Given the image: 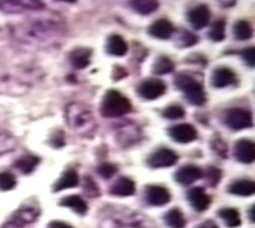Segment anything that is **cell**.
<instances>
[{"label":"cell","instance_id":"cell-1","mask_svg":"<svg viewBox=\"0 0 255 228\" xmlns=\"http://www.w3.org/2000/svg\"><path fill=\"white\" fill-rule=\"evenodd\" d=\"M67 32L63 15L55 12L31 13L18 23L12 24L9 33L18 42L31 47H47L58 42Z\"/></svg>","mask_w":255,"mask_h":228},{"label":"cell","instance_id":"cell-2","mask_svg":"<svg viewBox=\"0 0 255 228\" xmlns=\"http://www.w3.org/2000/svg\"><path fill=\"white\" fill-rule=\"evenodd\" d=\"M65 121L72 131L81 136L92 135L97 127L93 111L83 102H72L65 107Z\"/></svg>","mask_w":255,"mask_h":228},{"label":"cell","instance_id":"cell-3","mask_svg":"<svg viewBox=\"0 0 255 228\" xmlns=\"http://www.w3.org/2000/svg\"><path fill=\"white\" fill-rule=\"evenodd\" d=\"M100 228H157L147 216L129 209H111L100 221Z\"/></svg>","mask_w":255,"mask_h":228},{"label":"cell","instance_id":"cell-4","mask_svg":"<svg viewBox=\"0 0 255 228\" xmlns=\"http://www.w3.org/2000/svg\"><path fill=\"white\" fill-rule=\"evenodd\" d=\"M131 109L129 99L115 90L105 93L101 102V114L105 117H122L130 113Z\"/></svg>","mask_w":255,"mask_h":228},{"label":"cell","instance_id":"cell-5","mask_svg":"<svg viewBox=\"0 0 255 228\" xmlns=\"http://www.w3.org/2000/svg\"><path fill=\"white\" fill-rule=\"evenodd\" d=\"M175 84L185 95L186 100L193 105H203L206 102V92L203 86L194 78L186 74H180L176 77Z\"/></svg>","mask_w":255,"mask_h":228},{"label":"cell","instance_id":"cell-6","mask_svg":"<svg viewBox=\"0 0 255 228\" xmlns=\"http://www.w3.org/2000/svg\"><path fill=\"white\" fill-rule=\"evenodd\" d=\"M40 216V209L33 205H24L1 226V228H24L32 225Z\"/></svg>","mask_w":255,"mask_h":228},{"label":"cell","instance_id":"cell-7","mask_svg":"<svg viewBox=\"0 0 255 228\" xmlns=\"http://www.w3.org/2000/svg\"><path fill=\"white\" fill-rule=\"evenodd\" d=\"M45 10V4L37 0H17V1H0V12L5 14H20Z\"/></svg>","mask_w":255,"mask_h":228},{"label":"cell","instance_id":"cell-8","mask_svg":"<svg viewBox=\"0 0 255 228\" xmlns=\"http://www.w3.org/2000/svg\"><path fill=\"white\" fill-rule=\"evenodd\" d=\"M225 124L232 130H244L253 126V115L249 110L235 107L225 114Z\"/></svg>","mask_w":255,"mask_h":228},{"label":"cell","instance_id":"cell-9","mask_svg":"<svg viewBox=\"0 0 255 228\" xmlns=\"http://www.w3.org/2000/svg\"><path fill=\"white\" fill-rule=\"evenodd\" d=\"M140 139H142L140 127L136 126L135 124H131V122L123 125L116 131V140L123 148L131 147V145L139 142Z\"/></svg>","mask_w":255,"mask_h":228},{"label":"cell","instance_id":"cell-10","mask_svg":"<svg viewBox=\"0 0 255 228\" xmlns=\"http://www.w3.org/2000/svg\"><path fill=\"white\" fill-rule=\"evenodd\" d=\"M165 92H166L165 82L157 78L147 79V81L140 83L139 87H138V95H139L142 99L148 100V101L159 99V97H161Z\"/></svg>","mask_w":255,"mask_h":228},{"label":"cell","instance_id":"cell-11","mask_svg":"<svg viewBox=\"0 0 255 228\" xmlns=\"http://www.w3.org/2000/svg\"><path fill=\"white\" fill-rule=\"evenodd\" d=\"M177 159L179 157L174 150L168 149V148H161L148 157L147 163L152 168H165L174 166Z\"/></svg>","mask_w":255,"mask_h":228},{"label":"cell","instance_id":"cell-12","mask_svg":"<svg viewBox=\"0 0 255 228\" xmlns=\"http://www.w3.org/2000/svg\"><path fill=\"white\" fill-rule=\"evenodd\" d=\"M168 135L171 136L172 140L180 144H186L193 140H195L198 136L197 129L190 124H179L170 127Z\"/></svg>","mask_w":255,"mask_h":228},{"label":"cell","instance_id":"cell-13","mask_svg":"<svg viewBox=\"0 0 255 228\" xmlns=\"http://www.w3.org/2000/svg\"><path fill=\"white\" fill-rule=\"evenodd\" d=\"M211 12L207 5H197L188 12V20L191 27L195 29H202L209 23Z\"/></svg>","mask_w":255,"mask_h":228},{"label":"cell","instance_id":"cell-14","mask_svg":"<svg viewBox=\"0 0 255 228\" xmlns=\"http://www.w3.org/2000/svg\"><path fill=\"white\" fill-rule=\"evenodd\" d=\"M235 157L241 163H253L255 159V144L250 139H240L235 145Z\"/></svg>","mask_w":255,"mask_h":228},{"label":"cell","instance_id":"cell-15","mask_svg":"<svg viewBox=\"0 0 255 228\" xmlns=\"http://www.w3.org/2000/svg\"><path fill=\"white\" fill-rule=\"evenodd\" d=\"M145 199H147L148 204L154 205V207H161V205H166L171 195L168 193V190L162 186H148L147 191H145Z\"/></svg>","mask_w":255,"mask_h":228},{"label":"cell","instance_id":"cell-16","mask_svg":"<svg viewBox=\"0 0 255 228\" xmlns=\"http://www.w3.org/2000/svg\"><path fill=\"white\" fill-rule=\"evenodd\" d=\"M188 200L197 212H204L211 205V197L202 188L190 189L188 193Z\"/></svg>","mask_w":255,"mask_h":228},{"label":"cell","instance_id":"cell-17","mask_svg":"<svg viewBox=\"0 0 255 228\" xmlns=\"http://www.w3.org/2000/svg\"><path fill=\"white\" fill-rule=\"evenodd\" d=\"M203 176V171L200 170L199 167L193 165H188L184 166V167L180 168L179 171L175 175V179L179 184L181 185H191V184H194L197 180H199L200 177Z\"/></svg>","mask_w":255,"mask_h":228},{"label":"cell","instance_id":"cell-18","mask_svg":"<svg viewBox=\"0 0 255 228\" xmlns=\"http://www.w3.org/2000/svg\"><path fill=\"white\" fill-rule=\"evenodd\" d=\"M175 28L174 24L167 19H158L149 26L148 28V33L154 38H159V40H167L172 36Z\"/></svg>","mask_w":255,"mask_h":228},{"label":"cell","instance_id":"cell-19","mask_svg":"<svg viewBox=\"0 0 255 228\" xmlns=\"http://www.w3.org/2000/svg\"><path fill=\"white\" fill-rule=\"evenodd\" d=\"M236 82V74L230 68H218L212 74V86L216 88H225Z\"/></svg>","mask_w":255,"mask_h":228},{"label":"cell","instance_id":"cell-20","mask_svg":"<svg viewBox=\"0 0 255 228\" xmlns=\"http://www.w3.org/2000/svg\"><path fill=\"white\" fill-rule=\"evenodd\" d=\"M92 50L87 47H78L69 54V60L76 69H86L91 64Z\"/></svg>","mask_w":255,"mask_h":228},{"label":"cell","instance_id":"cell-21","mask_svg":"<svg viewBox=\"0 0 255 228\" xmlns=\"http://www.w3.org/2000/svg\"><path fill=\"white\" fill-rule=\"evenodd\" d=\"M110 193L116 197H130L135 193V184L128 177H120L114 182L110 188Z\"/></svg>","mask_w":255,"mask_h":228},{"label":"cell","instance_id":"cell-22","mask_svg":"<svg viewBox=\"0 0 255 228\" xmlns=\"http://www.w3.org/2000/svg\"><path fill=\"white\" fill-rule=\"evenodd\" d=\"M106 51L109 55L124 56L128 52L127 41L119 35H111L106 42Z\"/></svg>","mask_w":255,"mask_h":228},{"label":"cell","instance_id":"cell-23","mask_svg":"<svg viewBox=\"0 0 255 228\" xmlns=\"http://www.w3.org/2000/svg\"><path fill=\"white\" fill-rule=\"evenodd\" d=\"M79 184V176L77 173L76 170H68L63 173V176L55 182L54 185V191L58 193V191L64 190V189H70V188H76Z\"/></svg>","mask_w":255,"mask_h":228},{"label":"cell","instance_id":"cell-24","mask_svg":"<svg viewBox=\"0 0 255 228\" xmlns=\"http://www.w3.org/2000/svg\"><path fill=\"white\" fill-rule=\"evenodd\" d=\"M229 191L239 197H250L255 193V184L252 180H239L229 186Z\"/></svg>","mask_w":255,"mask_h":228},{"label":"cell","instance_id":"cell-25","mask_svg":"<svg viewBox=\"0 0 255 228\" xmlns=\"http://www.w3.org/2000/svg\"><path fill=\"white\" fill-rule=\"evenodd\" d=\"M61 207H65V208L72 209L73 212H76L77 214H86L88 211L87 203L84 202L81 197L78 195H69V197L64 198L60 203Z\"/></svg>","mask_w":255,"mask_h":228},{"label":"cell","instance_id":"cell-26","mask_svg":"<svg viewBox=\"0 0 255 228\" xmlns=\"http://www.w3.org/2000/svg\"><path fill=\"white\" fill-rule=\"evenodd\" d=\"M38 163H40L38 157L27 154V156H23L22 158L17 159V162L14 163V167L19 170L22 173H24V175H28V173L33 172V170L37 167Z\"/></svg>","mask_w":255,"mask_h":228},{"label":"cell","instance_id":"cell-27","mask_svg":"<svg viewBox=\"0 0 255 228\" xmlns=\"http://www.w3.org/2000/svg\"><path fill=\"white\" fill-rule=\"evenodd\" d=\"M17 147V139L14 135L4 129H0V156L10 153Z\"/></svg>","mask_w":255,"mask_h":228},{"label":"cell","instance_id":"cell-28","mask_svg":"<svg viewBox=\"0 0 255 228\" xmlns=\"http://www.w3.org/2000/svg\"><path fill=\"white\" fill-rule=\"evenodd\" d=\"M218 216L221 217V220L226 223L227 227L230 228L239 227V226L241 225V217H240V213L238 212V209H234V208L221 209Z\"/></svg>","mask_w":255,"mask_h":228},{"label":"cell","instance_id":"cell-29","mask_svg":"<svg viewBox=\"0 0 255 228\" xmlns=\"http://www.w3.org/2000/svg\"><path fill=\"white\" fill-rule=\"evenodd\" d=\"M129 4L135 12L143 15L151 14L158 9V3L153 0H135V1H130Z\"/></svg>","mask_w":255,"mask_h":228},{"label":"cell","instance_id":"cell-30","mask_svg":"<svg viewBox=\"0 0 255 228\" xmlns=\"http://www.w3.org/2000/svg\"><path fill=\"white\" fill-rule=\"evenodd\" d=\"M234 35L236 40L247 41L253 37V27L248 20H239L234 26Z\"/></svg>","mask_w":255,"mask_h":228},{"label":"cell","instance_id":"cell-31","mask_svg":"<svg viewBox=\"0 0 255 228\" xmlns=\"http://www.w3.org/2000/svg\"><path fill=\"white\" fill-rule=\"evenodd\" d=\"M166 225L170 228H184L186 226L185 217L179 209H171L165 216Z\"/></svg>","mask_w":255,"mask_h":228},{"label":"cell","instance_id":"cell-32","mask_svg":"<svg viewBox=\"0 0 255 228\" xmlns=\"http://www.w3.org/2000/svg\"><path fill=\"white\" fill-rule=\"evenodd\" d=\"M175 64L172 63L171 59L166 58V56H161L156 60L153 64V72L158 75L168 74V73L174 72Z\"/></svg>","mask_w":255,"mask_h":228},{"label":"cell","instance_id":"cell-33","mask_svg":"<svg viewBox=\"0 0 255 228\" xmlns=\"http://www.w3.org/2000/svg\"><path fill=\"white\" fill-rule=\"evenodd\" d=\"M208 35L209 38L212 41H216V42H220V41L226 37V23H225V20H216L213 26L211 27V29H209Z\"/></svg>","mask_w":255,"mask_h":228},{"label":"cell","instance_id":"cell-34","mask_svg":"<svg viewBox=\"0 0 255 228\" xmlns=\"http://www.w3.org/2000/svg\"><path fill=\"white\" fill-rule=\"evenodd\" d=\"M17 185V180H15L14 175L10 172H0V190L1 191H9L13 190Z\"/></svg>","mask_w":255,"mask_h":228},{"label":"cell","instance_id":"cell-35","mask_svg":"<svg viewBox=\"0 0 255 228\" xmlns=\"http://www.w3.org/2000/svg\"><path fill=\"white\" fill-rule=\"evenodd\" d=\"M162 115L168 120H179V118H183L185 116V110L179 105H172L163 111Z\"/></svg>","mask_w":255,"mask_h":228},{"label":"cell","instance_id":"cell-36","mask_svg":"<svg viewBox=\"0 0 255 228\" xmlns=\"http://www.w3.org/2000/svg\"><path fill=\"white\" fill-rule=\"evenodd\" d=\"M99 173L104 179H111L116 173V167L111 163H102L99 167Z\"/></svg>","mask_w":255,"mask_h":228},{"label":"cell","instance_id":"cell-37","mask_svg":"<svg viewBox=\"0 0 255 228\" xmlns=\"http://www.w3.org/2000/svg\"><path fill=\"white\" fill-rule=\"evenodd\" d=\"M221 176H222V172L216 167H211L207 171V179H208V182L212 186L217 185L221 180Z\"/></svg>","mask_w":255,"mask_h":228},{"label":"cell","instance_id":"cell-38","mask_svg":"<svg viewBox=\"0 0 255 228\" xmlns=\"http://www.w3.org/2000/svg\"><path fill=\"white\" fill-rule=\"evenodd\" d=\"M241 55H243L244 61L249 65L250 68H253L255 65V49L253 46L248 47V49L244 50L241 52Z\"/></svg>","mask_w":255,"mask_h":228},{"label":"cell","instance_id":"cell-39","mask_svg":"<svg viewBox=\"0 0 255 228\" xmlns=\"http://www.w3.org/2000/svg\"><path fill=\"white\" fill-rule=\"evenodd\" d=\"M181 40V43H180V46L186 47V46H191V45H194L197 42V36L191 35L190 32H184V35L180 37Z\"/></svg>","mask_w":255,"mask_h":228},{"label":"cell","instance_id":"cell-40","mask_svg":"<svg viewBox=\"0 0 255 228\" xmlns=\"http://www.w3.org/2000/svg\"><path fill=\"white\" fill-rule=\"evenodd\" d=\"M215 150L217 152V153H220L221 156L226 157V153H227V145L226 143L221 142L220 139H217L215 143Z\"/></svg>","mask_w":255,"mask_h":228},{"label":"cell","instance_id":"cell-41","mask_svg":"<svg viewBox=\"0 0 255 228\" xmlns=\"http://www.w3.org/2000/svg\"><path fill=\"white\" fill-rule=\"evenodd\" d=\"M47 228H73V227L70 225H68V223L61 222V221H54V222L49 223Z\"/></svg>","mask_w":255,"mask_h":228},{"label":"cell","instance_id":"cell-42","mask_svg":"<svg viewBox=\"0 0 255 228\" xmlns=\"http://www.w3.org/2000/svg\"><path fill=\"white\" fill-rule=\"evenodd\" d=\"M197 228H218V226L213 221H206V222L198 226Z\"/></svg>","mask_w":255,"mask_h":228}]
</instances>
